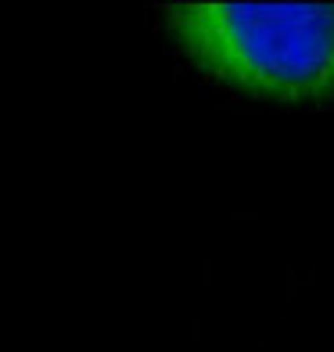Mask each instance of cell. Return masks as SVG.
Segmentation results:
<instances>
[{
    "mask_svg": "<svg viewBox=\"0 0 334 352\" xmlns=\"http://www.w3.org/2000/svg\"><path fill=\"white\" fill-rule=\"evenodd\" d=\"M158 22L187 65L237 101L334 104V0H177Z\"/></svg>",
    "mask_w": 334,
    "mask_h": 352,
    "instance_id": "obj_1",
    "label": "cell"
}]
</instances>
